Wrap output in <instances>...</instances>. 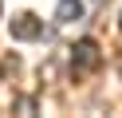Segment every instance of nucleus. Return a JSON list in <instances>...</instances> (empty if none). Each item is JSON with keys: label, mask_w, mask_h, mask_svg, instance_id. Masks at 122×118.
<instances>
[{"label": "nucleus", "mask_w": 122, "mask_h": 118, "mask_svg": "<svg viewBox=\"0 0 122 118\" xmlns=\"http://www.w3.org/2000/svg\"><path fill=\"white\" fill-rule=\"evenodd\" d=\"M102 67V51H98V43L95 39H79V43L71 47V71L75 75H91V71H98Z\"/></svg>", "instance_id": "f257e3e1"}, {"label": "nucleus", "mask_w": 122, "mask_h": 118, "mask_svg": "<svg viewBox=\"0 0 122 118\" xmlns=\"http://www.w3.org/2000/svg\"><path fill=\"white\" fill-rule=\"evenodd\" d=\"M43 36V20L36 12H20V16H12V39H40Z\"/></svg>", "instance_id": "f03ea898"}, {"label": "nucleus", "mask_w": 122, "mask_h": 118, "mask_svg": "<svg viewBox=\"0 0 122 118\" xmlns=\"http://www.w3.org/2000/svg\"><path fill=\"white\" fill-rule=\"evenodd\" d=\"M79 16H83V0H59V8H55L59 24H71V20H79Z\"/></svg>", "instance_id": "7ed1b4c3"}, {"label": "nucleus", "mask_w": 122, "mask_h": 118, "mask_svg": "<svg viewBox=\"0 0 122 118\" xmlns=\"http://www.w3.org/2000/svg\"><path fill=\"white\" fill-rule=\"evenodd\" d=\"M0 79H4V67H0Z\"/></svg>", "instance_id": "20e7f679"}]
</instances>
